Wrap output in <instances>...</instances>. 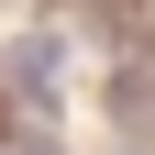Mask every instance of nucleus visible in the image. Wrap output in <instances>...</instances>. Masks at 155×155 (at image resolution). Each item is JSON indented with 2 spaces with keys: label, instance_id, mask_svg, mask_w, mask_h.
<instances>
[{
  "label": "nucleus",
  "instance_id": "nucleus-1",
  "mask_svg": "<svg viewBox=\"0 0 155 155\" xmlns=\"http://www.w3.org/2000/svg\"><path fill=\"white\" fill-rule=\"evenodd\" d=\"M55 67H67V45H55V33H33V45H11V67H0V89H11L22 111H45V100H55Z\"/></svg>",
  "mask_w": 155,
  "mask_h": 155
},
{
  "label": "nucleus",
  "instance_id": "nucleus-2",
  "mask_svg": "<svg viewBox=\"0 0 155 155\" xmlns=\"http://www.w3.org/2000/svg\"><path fill=\"white\" fill-rule=\"evenodd\" d=\"M111 111H122V122H155V45L133 55L122 78H111Z\"/></svg>",
  "mask_w": 155,
  "mask_h": 155
}]
</instances>
